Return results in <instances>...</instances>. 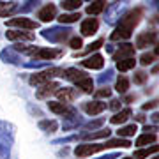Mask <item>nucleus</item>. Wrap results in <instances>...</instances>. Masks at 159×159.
<instances>
[{
	"label": "nucleus",
	"instance_id": "f257e3e1",
	"mask_svg": "<svg viewBox=\"0 0 159 159\" xmlns=\"http://www.w3.org/2000/svg\"><path fill=\"white\" fill-rule=\"evenodd\" d=\"M142 16H143V9L142 7H134V9H131L127 14H124V16L120 18L119 25H117V29L111 32L110 39L111 41H127L131 35H133L134 27L140 23Z\"/></svg>",
	"mask_w": 159,
	"mask_h": 159
},
{
	"label": "nucleus",
	"instance_id": "f03ea898",
	"mask_svg": "<svg viewBox=\"0 0 159 159\" xmlns=\"http://www.w3.org/2000/svg\"><path fill=\"white\" fill-rule=\"evenodd\" d=\"M57 76H64V69L62 67H50V69H44L41 73H35L30 76V85H44V83H50L53 81V78Z\"/></svg>",
	"mask_w": 159,
	"mask_h": 159
},
{
	"label": "nucleus",
	"instance_id": "7ed1b4c3",
	"mask_svg": "<svg viewBox=\"0 0 159 159\" xmlns=\"http://www.w3.org/2000/svg\"><path fill=\"white\" fill-rule=\"evenodd\" d=\"M71 32L73 30L71 29H66V27H51V29H44L43 32H41V35L44 37V39H48L50 43H64L66 39H69L71 37Z\"/></svg>",
	"mask_w": 159,
	"mask_h": 159
},
{
	"label": "nucleus",
	"instance_id": "20e7f679",
	"mask_svg": "<svg viewBox=\"0 0 159 159\" xmlns=\"http://www.w3.org/2000/svg\"><path fill=\"white\" fill-rule=\"evenodd\" d=\"M124 11H125L124 2H120V4H111L110 9H106V18H104L106 23H108V25H115L120 16H124Z\"/></svg>",
	"mask_w": 159,
	"mask_h": 159
},
{
	"label": "nucleus",
	"instance_id": "39448f33",
	"mask_svg": "<svg viewBox=\"0 0 159 159\" xmlns=\"http://www.w3.org/2000/svg\"><path fill=\"white\" fill-rule=\"evenodd\" d=\"M64 55V50L60 48H39V50L35 51L34 58L35 60H53V58H58Z\"/></svg>",
	"mask_w": 159,
	"mask_h": 159
},
{
	"label": "nucleus",
	"instance_id": "423d86ee",
	"mask_svg": "<svg viewBox=\"0 0 159 159\" xmlns=\"http://www.w3.org/2000/svg\"><path fill=\"white\" fill-rule=\"evenodd\" d=\"M7 25H9V27H12V29L16 27V29H20V30H34V29H37V27H39V23H37V21L29 20V18H23V16L9 20V21H7Z\"/></svg>",
	"mask_w": 159,
	"mask_h": 159
},
{
	"label": "nucleus",
	"instance_id": "0eeeda50",
	"mask_svg": "<svg viewBox=\"0 0 159 159\" xmlns=\"http://www.w3.org/2000/svg\"><path fill=\"white\" fill-rule=\"evenodd\" d=\"M106 145H92V143H85V145H78L74 148V154L78 157H87V156H92V154L99 152V150H104Z\"/></svg>",
	"mask_w": 159,
	"mask_h": 159
},
{
	"label": "nucleus",
	"instance_id": "6e6552de",
	"mask_svg": "<svg viewBox=\"0 0 159 159\" xmlns=\"http://www.w3.org/2000/svg\"><path fill=\"white\" fill-rule=\"evenodd\" d=\"M48 108H50L53 113L62 115V117H69V115L76 113V111H74V108H71L69 104L60 102V101H50V102H48Z\"/></svg>",
	"mask_w": 159,
	"mask_h": 159
},
{
	"label": "nucleus",
	"instance_id": "1a4fd4ad",
	"mask_svg": "<svg viewBox=\"0 0 159 159\" xmlns=\"http://www.w3.org/2000/svg\"><path fill=\"white\" fill-rule=\"evenodd\" d=\"M156 41H157V34H156V32H152V30L142 32V34L136 37V46H134V48L143 50V48H147V46H152Z\"/></svg>",
	"mask_w": 159,
	"mask_h": 159
},
{
	"label": "nucleus",
	"instance_id": "9d476101",
	"mask_svg": "<svg viewBox=\"0 0 159 159\" xmlns=\"http://www.w3.org/2000/svg\"><path fill=\"white\" fill-rule=\"evenodd\" d=\"M134 44H129V43H122L119 46V50L113 53V58L119 62V60H124V58H133L134 57Z\"/></svg>",
	"mask_w": 159,
	"mask_h": 159
},
{
	"label": "nucleus",
	"instance_id": "9b49d317",
	"mask_svg": "<svg viewBox=\"0 0 159 159\" xmlns=\"http://www.w3.org/2000/svg\"><path fill=\"white\" fill-rule=\"evenodd\" d=\"M37 18H39V21H44V23L55 20V18H57V6H55V4H46L44 7L39 9Z\"/></svg>",
	"mask_w": 159,
	"mask_h": 159
},
{
	"label": "nucleus",
	"instance_id": "f8f14e48",
	"mask_svg": "<svg viewBox=\"0 0 159 159\" xmlns=\"http://www.w3.org/2000/svg\"><path fill=\"white\" fill-rule=\"evenodd\" d=\"M97 29H99V21H97L96 18H87V20H83V21H81L80 32H81V35L89 37V35H94V34H96Z\"/></svg>",
	"mask_w": 159,
	"mask_h": 159
},
{
	"label": "nucleus",
	"instance_id": "ddd939ff",
	"mask_svg": "<svg viewBox=\"0 0 159 159\" xmlns=\"http://www.w3.org/2000/svg\"><path fill=\"white\" fill-rule=\"evenodd\" d=\"M81 108H83V111L89 115H99L102 113L104 110H106V104L104 102H101L99 99H96V101H87L81 104Z\"/></svg>",
	"mask_w": 159,
	"mask_h": 159
},
{
	"label": "nucleus",
	"instance_id": "4468645a",
	"mask_svg": "<svg viewBox=\"0 0 159 159\" xmlns=\"http://www.w3.org/2000/svg\"><path fill=\"white\" fill-rule=\"evenodd\" d=\"M81 66L87 69H102L104 67V58L99 53H94L92 57H87L85 60H81Z\"/></svg>",
	"mask_w": 159,
	"mask_h": 159
},
{
	"label": "nucleus",
	"instance_id": "2eb2a0df",
	"mask_svg": "<svg viewBox=\"0 0 159 159\" xmlns=\"http://www.w3.org/2000/svg\"><path fill=\"white\" fill-rule=\"evenodd\" d=\"M6 37L9 41H34L35 35L32 32H25V30H9V32H6Z\"/></svg>",
	"mask_w": 159,
	"mask_h": 159
},
{
	"label": "nucleus",
	"instance_id": "dca6fc26",
	"mask_svg": "<svg viewBox=\"0 0 159 159\" xmlns=\"http://www.w3.org/2000/svg\"><path fill=\"white\" fill-rule=\"evenodd\" d=\"M58 89H60V87H58V83H55V81L44 83L39 90L35 92V97H37V99H46V97H50V94H55Z\"/></svg>",
	"mask_w": 159,
	"mask_h": 159
},
{
	"label": "nucleus",
	"instance_id": "f3484780",
	"mask_svg": "<svg viewBox=\"0 0 159 159\" xmlns=\"http://www.w3.org/2000/svg\"><path fill=\"white\" fill-rule=\"evenodd\" d=\"M20 6H18V2H0V18H7L18 12Z\"/></svg>",
	"mask_w": 159,
	"mask_h": 159
},
{
	"label": "nucleus",
	"instance_id": "a211bd4d",
	"mask_svg": "<svg viewBox=\"0 0 159 159\" xmlns=\"http://www.w3.org/2000/svg\"><path fill=\"white\" fill-rule=\"evenodd\" d=\"M55 94H57V97L58 99H60V102H66V104H67V102H71L74 99V97H76V90H74V89H69V87H64V89H58L57 92H55Z\"/></svg>",
	"mask_w": 159,
	"mask_h": 159
},
{
	"label": "nucleus",
	"instance_id": "6ab92c4d",
	"mask_svg": "<svg viewBox=\"0 0 159 159\" xmlns=\"http://www.w3.org/2000/svg\"><path fill=\"white\" fill-rule=\"evenodd\" d=\"M74 85L78 87V89H81L85 94H92V90H94V80L85 74L83 78H80L78 81H74Z\"/></svg>",
	"mask_w": 159,
	"mask_h": 159
},
{
	"label": "nucleus",
	"instance_id": "aec40b11",
	"mask_svg": "<svg viewBox=\"0 0 159 159\" xmlns=\"http://www.w3.org/2000/svg\"><path fill=\"white\" fill-rule=\"evenodd\" d=\"M104 7H106V2H104V0H94L92 4L87 6V14H90V16L101 14V12L104 11Z\"/></svg>",
	"mask_w": 159,
	"mask_h": 159
},
{
	"label": "nucleus",
	"instance_id": "412c9836",
	"mask_svg": "<svg viewBox=\"0 0 159 159\" xmlns=\"http://www.w3.org/2000/svg\"><path fill=\"white\" fill-rule=\"evenodd\" d=\"M108 136H110V129H99V131H92V133L80 134L81 140H101V138H108Z\"/></svg>",
	"mask_w": 159,
	"mask_h": 159
},
{
	"label": "nucleus",
	"instance_id": "4be33fe9",
	"mask_svg": "<svg viewBox=\"0 0 159 159\" xmlns=\"http://www.w3.org/2000/svg\"><path fill=\"white\" fill-rule=\"evenodd\" d=\"M131 117V110L129 108H124V110H120V111H117V113L110 119V122L115 125H119V124H124L125 120H129Z\"/></svg>",
	"mask_w": 159,
	"mask_h": 159
},
{
	"label": "nucleus",
	"instance_id": "5701e85b",
	"mask_svg": "<svg viewBox=\"0 0 159 159\" xmlns=\"http://www.w3.org/2000/svg\"><path fill=\"white\" fill-rule=\"evenodd\" d=\"M159 152V145H152V147H147V148H140L134 152L133 159H147L148 156H152V154Z\"/></svg>",
	"mask_w": 159,
	"mask_h": 159
},
{
	"label": "nucleus",
	"instance_id": "b1692460",
	"mask_svg": "<svg viewBox=\"0 0 159 159\" xmlns=\"http://www.w3.org/2000/svg\"><path fill=\"white\" fill-rule=\"evenodd\" d=\"M80 18H81V14H80L78 11H73V12H62V14L58 16V21L62 23V25H69V23L78 21Z\"/></svg>",
	"mask_w": 159,
	"mask_h": 159
},
{
	"label": "nucleus",
	"instance_id": "393cba45",
	"mask_svg": "<svg viewBox=\"0 0 159 159\" xmlns=\"http://www.w3.org/2000/svg\"><path fill=\"white\" fill-rule=\"evenodd\" d=\"M154 142H156V134L154 133H143L142 136L136 138L138 147H148V145H154Z\"/></svg>",
	"mask_w": 159,
	"mask_h": 159
},
{
	"label": "nucleus",
	"instance_id": "a878e982",
	"mask_svg": "<svg viewBox=\"0 0 159 159\" xmlns=\"http://www.w3.org/2000/svg\"><path fill=\"white\" fill-rule=\"evenodd\" d=\"M83 76H85V73H83V71H80V69H76V67L64 69V78L71 80V81H78V80L83 78Z\"/></svg>",
	"mask_w": 159,
	"mask_h": 159
},
{
	"label": "nucleus",
	"instance_id": "bb28decb",
	"mask_svg": "<svg viewBox=\"0 0 159 159\" xmlns=\"http://www.w3.org/2000/svg\"><path fill=\"white\" fill-rule=\"evenodd\" d=\"M14 51H18V53H25V55H30V57H34L35 51L39 50L37 46H27L23 44V43H18V44H14V48H12Z\"/></svg>",
	"mask_w": 159,
	"mask_h": 159
},
{
	"label": "nucleus",
	"instance_id": "cd10ccee",
	"mask_svg": "<svg viewBox=\"0 0 159 159\" xmlns=\"http://www.w3.org/2000/svg\"><path fill=\"white\" fill-rule=\"evenodd\" d=\"M0 57L4 62H9V64H20V57L16 55V51L14 50H4L0 53Z\"/></svg>",
	"mask_w": 159,
	"mask_h": 159
},
{
	"label": "nucleus",
	"instance_id": "c85d7f7f",
	"mask_svg": "<svg viewBox=\"0 0 159 159\" xmlns=\"http://www.w3.org/2000/svg\"><path fill=\"white\" fill-rule=\"evenodd\" d=\"M62 9L64 12H73V11H78L80 6H81V0H62Z\"/></svg>",
	"mask_w": 159,
	"mask_h": 159
},
{
	"label": "nucleus",
	"instance_id": "c756f323",
	"mask_svg": "<svg viewBox=\"0 0 159 159\" xmlns=\"http://www.w3.org/2000/svg\"><path fill=\"white\" fill-rule=\"evenodd\" d=\"M138 131L136 124H129V125H124V127H120L119 131H117V134H119V138H127V136H134V133Z\"/></svg>",
	"mask_w": 159,
	"mask_h": 159
},
{
	"label": "nucleus",
	"instance_id": "7c9ffc66",
	"mask_svg": "<svg viewBox=\"0 0 159 159\" xmlns=\"http://www.w3.org/2000/svg\"><path fill=\"white\" fill-rule=\"evenodd\" d=\"M134 66H136V60H134V58H124V60H119V62H117V69H119L120 73L131 71Z\"/></svg>",
	"mask_w": 159,
	"mask_h": 159
},
{
	"label": "nucleus",
	"instance_id": "2f4dec72",
	"mask_svg": "<svg viewBox=\"0 0 159 159\" xmlns=\"http://www.w3.org/2000/svg\"><path fill=\"white\" fill-rule=\"evenodd\" d=\"M104 145H106V148H111V147L129 148L131 147V142H129V140H125V138H119V140H108Z\"/></svg>",
	"mask_w": 159,
	"mask_h": 159
},
{
	"label": "nucleus",
	"instance_id": "473e14b6",
	"mask_svg": "<svg viewBox=\"0 0 159 159\" xmlns=\"http://www.w3.org/2000/svg\"><path fill=\"white\" fill-rule=\"evenodd\" d=\"M115 89H117V92H120V94H125L127 89H129V80L125 78V76H119V78H117V83H115Z\"/></svg>",
	"mask_w": 159,
	"mask_h": 159
},
{
	"label": "nucleus",
	"instance_id": "72a5a7b5",
	"mask_svg": "<svg viewBox=\"0 0 159 159\" xmlns=\"http://www.w3.org/2000/svg\"><path fill=\"white\" fill-rule=\"evenodd\" d=\"M81 124V119L80 117H76V113L69 115V117H66V122H64V129H73V127H76V125Z\"/></svg>",
	"mask_w": 159,
	"mask_h": 159
},
{
	"label": "nucleus",
	"instance_id": "f704fd0d",
	"mask_svg": "<svg viewBox=\"0 0 159 159\" xmlns=\"http://www.w3.org/2000/svg\"><path fill=\"white\" fill-rule=\"evenodd\" d=\"M39 127L43 131H46V133H55V131H57V127H58V124L55 122V120H41Z\"/></svg>",
	"mask_w": 159,
	"mask_h": 159
},
{
	"label": "nucleus",
	"instance_id": "c9c22d12",
	"mask_svg": "<svg viewBox=\"0 0 159 159\" xmlns=\"http://www.w3.org/2000/svg\"><path fill=\"white\" fill-rule=\"evenodd\" d=\"M39 4H41L39 0H27V2H25V4H23V6L20 7V9H18V11H20V12H23V14H27V12L34 11L35 7L39 6Z\"/></svg>",
	"mask_w": 159,
	"mask_h": 159
},
{
	"label": "nucleus",
	"instance_id": "e433bc0d",
	"mask_svg": "<svg viewBox=\"0 0 159 159\" xmlns=\"http://www.w3.org/2000/svg\"><path fill=\"white\" fill-rule=\"evenodd\" d=\"M102 44H104V41H102V39L94 41V43H90V44H89V48H85V50L80 51V55H89V53H92V51H97Z\"/></svg>",
	"mask_w": 159,
	"mask_h": 159
},
{
	"label": "nucleus",
	"instance_id": "4c0bfd02",
	"mask_svg": "<svg viewBox=\"0 0 159 159\" xmlns=\"http://www.w3.org/2000/svg\"><path fill=\"white\" fill-rule=\"evenodd\" d=\"M147 78H148V74L143 73V71H138V73H134V76H133V80H134L136 85H143V83L147 81Z\"/></svg>",
	"mask_w": 159,
	"mask_h": 159
},
{
	"label": "nucleus",
	"instance_id": "58836bf2",
	"mask_svg": "<svg viewBox=\"0 0 159 159\" xmlns=\"http://www.w3.org/2000/svg\"><path fill=\"white\" fill-rule=\"evenodd\" d=\"M96 97L97 99H102V97H111V89L110 87H102V89H99V90H96Z\"/></svg>",
	"mask_w": 159,
	"mask_h": 159
},
{
	"label": "nucleus",
	"instance_id": "ea45409f",
	"mask_svg": "<svg viewBox=\"0 0 159 159\" xmlns=\"http://www.w3.org/2000/svg\"><path fill=\"white\" fill-rule=\"evenodd\" d=\"M154 58H156L154 53H143L142 57H140V64H142V66H148V64L154 62Z\"/></svg>",
	"mask_w": 159,
	"mask_h": 159
},
{
	"label": "nucleus",
	"instance_id": "a19ab883",
	"mask_svg": "<svg viewBox=\"0 0 159 159\" xmlns=\"http://www.w3.org/2000/svg\"><path fill=\"white\" fill-rule=\"evenodd\" d=\"M69 46H71L73 50H81L83 41H81V37H71V39H69Z\"/></svg>",
	"mask_w": 159,
	"mask_h": 159
},
{
	"label": "nucleus",
	"instance_id": "79ce46f5",
	"mask_svg": "<svg viewBox=\"0 0 159 159\" xmlns=\"http://www.w3.org/2000/svg\"><path fill=\"white\" fill-rule=\"evenodd\" d=\"M102 122H104L102 119L94 120V122H89V124H85V127H87V129H92V131H94V129H97V127H101V125H102Z\"/></svg>",
	"mask_w": 159,
	"mask_h": 159
},
{
	"label": "nucleus",
	"instance_id": "37998d69",
	"mask_svg": "<svg viewBox=\"0 0 159 159\" xmlns=\"http://www.w3.org/2000/svg\"><path fill=\"white\" fill-rule=\"evenodd\" d=\"M41 66H46V60H39V62H27L25 67H41Z\"/></svg>",
	"mask_w": 159,
	"mask_h": 159
},
{
	"label": "nucleus",
	"instance_id": "c03bdc74",
	"mask_svg": "<svg viewBox=\"0 0 159 159\" xmlns=\"http://www.w3.org/2000/svg\"><path fill=\"white\" fill-rule=\"evenodd\" d=\"M157 104H159V99H154V101L147 102V104H143V110H152V108H156Z\"/></svg>",
	"mask_w": 159,
	"mask_h": 159
},
{
	"label": "nucleus",
	"instance_id": "a18cd8bd",
	"mask_svg": "<svg viewBox=\"0 0 159 159\" xmlns=\"http://www.w3.org/2000/svg\"><path fill=\"white\" fill-rule=\"evenodd\" d=\"M110 108L117 111V110L120 108V101H119V99H111V102H110Z\"/></svg>",
	"mask_w": 159,
	"mask_h": 159
},
{
	"label": "nucleus",
	"instance_id": "49530a36",
	"mask_svg": "<svg viewBox=\"0 0 159 159\" xmlns=\"http://www.w3.org/2000/svg\"><path fill=\"white\" fill-rule=\"evenodd\" d=\"M143 131H145V133H154V134H156V131H159V127L157 125H145Z\"/></svg>",
	"mask_w": 159,
	"mask_h": 159
},
{
	"label": "nucleus",
	"instance_id": "de8ad7c7",
	"mask_svg": "<svg viewBox=\"0 0 159 159\" xmlns=\"http://www.w3.org/2000/svg\"><path fill=\"white\" fill-rule=\"evenodd\" d=\"M150 120H152V122H156V124H157V122H159V111H156V113H154L152 117H150Z\"/></svg>",
	"mask_w": 159,
	"mask_h": 159
},
{
	"label": "nucleus",
	"instance_id": "09e8293b",
	"mask_svg": "<svg viewBox=\"0 0 159 159\" xmlns=\"http://www.w3.org/2000/svg\"><path fill=\"white\" fill-rule=\"evenodd\" d=\"M152 74H159V64L156 66V67H152V71H150Z\"/></svg>",
	"mask_w": 159,
	"mask_h": 159
},
{
	"label": "nucleus",
	"instance_id": "8fccbe9b",
	"mask_svg": "<svg viewBox=\"0 0 159 159\" xmlns=\"http://www.w3.org/2000/svg\"><path fill=\"white\" fill-rule=\"evenodd\" d=\"M136 120H138V122H143V120H145V115H142V113L136 115Z\"/></svg>",
	"mask_w": 159,
	"mask_h": 159
},
{
	"label": "nucleus",
	"instance_id": "3c124183",
	"mask_svg": "<svg viewBox=\"0 0 159 159\" xmlns=\"http://www.w3.org/2000/svg\"><path fill=\"white\" fill-rule=\"evenodd\" d=\"M115 157H117L115 154H110V156H104V157H101V159H115Z\"/></svg>",
	"mask_w": 159,
	"mask_h": 159
},
{
	"label": "nucleus",
	"instance_id": "603ef678",
	"mask_svg": "<svg viewBox=\"0 0 159 159\" xmlns=\"http://www.w3.org/2000/svg\"><path fill=\"white\" fill-rule=\"evenodd\" d=\"M154 55H159V43H157V46H156V53Z\"/></svg>",
	"mask_w": 159,
	"mask_h": 159
},
{
	"label": "nucleus",
	"instance_id": "864d4df0",
	"mask_svg": "<svg viewBox=\"0 0 159 159\" xmlns=\"http://www.w3.org/2000/svg\"><path fill=\"white\" fill-rule=\"evenodd\" d=\"M154 2H156V6H157V7H159V0H154Z\"/></svg>",
	"mask_w": 159,
	"mask_h": 159
},
{
	"label": "nucleus",
	"instance_id": "5fc2aeb1",
	"mask_svg": "<svg viewBox=\"0 0 159 159\" xmlns=\"http://www.w3.org/2000/svg\"><path fill=\"white\" fill-rule=\"evenodd\" d=\"M152 159H159V156H156V157H152Z\"/></svg>",
	"mask_w": 159,
	"mask_h": 159
},
{
	"label": "nucleus",
	"instance_id": "6e6d98bb",
	"mask_svg": "<svg viewBox=\"0 0 159 159\" xmlns=\"http://www.w3.org/2000/svg\"><path fill=\"white\" fill-rule=\"evenodd\" d=\"M122 159H133V157H122Z\"/></svg>",
	"mask_w": 159,
	"mask_h": 159
},
{
	"label": "nucleus",
	"instance_id": "4d7b16f0",
	"mask_svg": "<svg viewBox=\"0 0 159 159\" xmlns=\"http://www.w3.org/2000/svg\"><path fill=\"white\" fill-rule=\"evenodd\" d=\"M89 2H94V0H89Z\"/></svg>",
	"mask_w": 159,
	"mask_h": 159
}]
</instances>
